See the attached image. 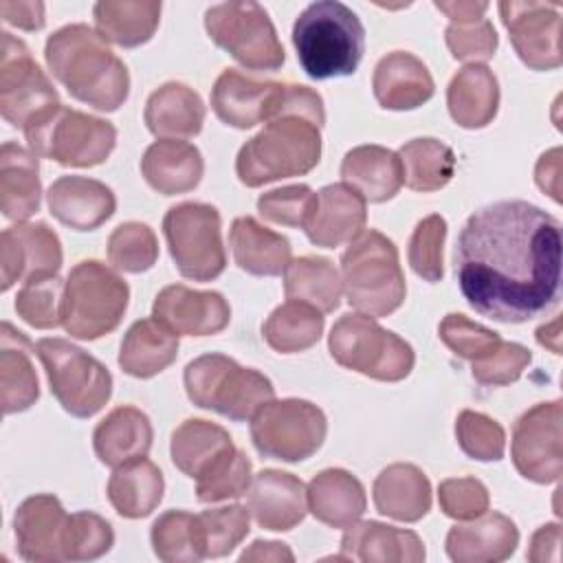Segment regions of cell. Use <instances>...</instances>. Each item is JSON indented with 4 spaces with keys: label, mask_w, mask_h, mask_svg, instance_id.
Masks as SVG:
<instances>
[{
    "label": "cell",
    "mask_w": 563,
    "mask_h": 563,
    "mask_svg": "<svg viewBox=\"0 0 563 563\" xmlns=\"http://www.w3.org/2000/svg\"><path fill=\"white\" fill-rule=\"evenodd\" d=\"M114 543V532L110 521L103 517L79 510L68 517L66 539H64V561H92L110 552Z\"/></svg>",
    "instance_id": "obj_51"
},
{
    "label": "cell",
    "mask_w": 563,
    "mask_h": 563,
    "mask_svg": "<svg viewBox=\"0 0 563 563\" xmlns=\"http://www.w3.org/2000/svg\"><path fill=\"white\" fill-rule=\"evenodd\" d=\"M141 174L154 191L176 196L198 187L205 174V161L196 145L178 139H161L145 150Z\"/></svg>",
    "instance_id": "obj_27"
},
{
    "label": "cell",
    "mask_w": 563,
    "mask_h": 563,
    "mask_svg": "<svg viewBox=\"0 0 563 563\" xmlns=\"http://www.w3.org/2000/svg\"><path fill=\"white\" fill-rule=\"evenodd\" d=\"M154 431L145 411L132 405L112 409L92 433V446L101 464L117 468L125 462L145 457L152 449Z\"/></svg>",
    "instance_id": "obj_28"
},
{
    "label": "cell",
    "mask_w": 563,
    "mask_h": 563,
    "mask_svg": "<svg viewBox=\"0 0 563 563\" xmlns=\"http://www.w3.org/2000/svg\"><path fill=\"white\" fill-rule=\"evenodd\" d=\"M372 497L380 515L413 523L420 521L431 508V484L418 466L396 462L376 475Z\"/></svg>",
    "instance_id": "obj_30"
},
{
    "label": "cell",
    "mask_w": 563,
    "mask_h": 563,
    "mask_svg": "<svg viewBox=\"0 0 563 563\" xmlns=\"http://www.w3.org/2000/svg\"><path fill=\"white\" fill-rule=\"evenodd\" d=\"M455 438L460 449L477 462H497L506 451L504 427L486 413L464 409L455 420Z\"/></svg>",
    "instance_id": "obj_49"
},
{
    "label": "cell",
    "mask_w": 563,
    "mask_h": 563,
    "mask_svg": "<svg viewBox=\"0 0 563 563\" xmlns=\"http://www.w3.org/2000/svg\"><path fill=\"white\" fill-rule=\"evenodd\" d=\"M246 508L264 530L286 532L303 521L308 512V493L297 475L264 468L251 479Z\"/></svg>",
    "instance_id": "obj_20"
},
{
    "label": "cell",
    "mask_w": 563,
    "mask_h": 563,
    "mask_svg": "<svg viewBox=\"0 0 563 563\" xmlns=\"http://www.w3.org/2000/svg\"><path fill=\"white\" fill-rule=\"evenodd\" d=\"M534 180L554 202H561V147H552L537 161Z\"/></svg>",
    "instance_id": "obj_58"
},
{
    "label": "cell",
    "mask_w": 563,
    "mask_h": 563,
    "mask_svg": "<svg viewBox=\"0 0 563 563\" xmlns=\"http://www.w3.org/2000/svg\"><path fill=\"white\" fill-rule=\"evenodd\" d=\"M284 292L290 301H303L319 312H332L341 303L343 282L328 257L303 255L290 260L284 271Z\"/></svg>",
    "instance_id": "obj_40"
},
{
    "label": "cell",
    "mask_w": 563,
    "mask_h": 563,
    "mask_svg": "<svg viewBox=\"0 0 563 563\" xmlns=\"http://www.w3.org/2000/svg\"><path fill=\"white\" fill-rule=\"evenodd\" d=\"M343 561L363 563H420L424 543L413 530L394 528L380 521H356L345 528L341 539Z\"/></svg>",
    "instance_id": "obj_25"
},
{
    "label": "cell",
    "mask_w": 563,
    "mask_h": 563,
    "mask_svg": "<svg viewBox=\"0 0 563 563\" xmlns=\"http://www.w3.org/2000/svg\"><path fill=\"white\" fill-rule=\"evenodd\" d=\"M64 282L57 275L26 279L15 295V312L22 321L37 330L62 325Z\"/></svg>",
    "instance_id": "obj_46"
},
{
    "label": "cell",
    "mask_w": 563,
    "mask_h": 563,
    "mask_svg": "<svg viewBox=\"0 0 563 563\" xmlns=\"http://www.w3.org/2000/svg\"><path fill=\"white\" fill-rule=\"evenodd\" d=\"M112 508L125 519H143L161 504L165 493V482L161 468L147 460L139 457L117 466L106 486Z\"/></svg>",
    "instance_id": "obj_38"
},
{
    "label": "cell",
    "mask_w": 563,
    "mask_h": 563,
    "mask_svg": "<svg viewBox=\"0 0 563 563\" xmlns=\"http://www.w3.org/2000/svg\"><path fill=\"white\" fill-rule=\"evenodd\" d=\"M444 238H446V220L440 213H431L422 218L409 238V249H407L409 266L424 282L435 284L444 275V266H442Z\"/></svg>",
    "instance_id": "obj_50"
},
{
    "label": "cell",
    "mask_w": 563,
    "mask_h": 563,
    "mask_svg": "<svg viewBox=\"0 0 563 563\" xmlns=\"http://www.w3.org/2000/svg\"><path fill=\"white\" fill-rule=\"evenodd\" d=\"M341 282L347 303L367 317H387L407 295L396 244L376 229L363 231L341 255Z\"/></svg>",
    "instance_id": "obj_5"
},
{
    "label": "cell",
    "mask_w": 563,
    "mask_h": 563,
    "mask_svg": "<svg viewBox=\"0 0 563 563\" xmlns=\"http://www.w3.org/2000/svg\"><path fill=\"white\" fill-rule=\"evenodd\" d=\"M306 493L308 510L330 528H350L367 508L363 484L345 468H325L317 473Z\"/></svg>",
    "instance_id": "obj_33"
},
{
    "label": "cell",
    "mask_w": 563,
    "mask_h": 563,
    "mask_svg": "<svg viewBox=\"0 0 563 563\" xmlns=\"http://www.w3.org/2000/svg\"><path fill=\"white\" fill-rule=\"evenodd\" d=\"M183 380L187 398L196 407L235 422L251 420L275 398V387L262 372L242 367L231 356L218 352L189 361Z\"/></svg>",
    "instance_id": "obj_6"
},
{
    "label": "cell",
    "mask_w": 563,
    "mask_h": 563,
    "mask_svg": "<svg viewBox=\"0 0 563 563\" xmlns=\"http://www.w3.org/2000/svg\"><path fill=\"white\" fill-rule=\"evenodd\" d=\"M29 150L64 167L101 165L117 145L110 121L57 106L24 128Z\"/></svg>",
    "instance_id": "obj_9"
},
{
    "label": "cell",
    "mask_w": 563,
    "mask_h": 563,
    "mask_svg": "<svg viewBox=\"0 0 563 563\" xmlns=\"http://www.w3.org/2000/svg\"><path fill=\"white\" fill-rule=\"evenodd\" d=\"M323 323V312L303 301L288 299L268 314L262 334L275 352L295 354L312 347L321 339Z\"/></svg>",
    "instance_id": "obj_43"
},
{
    "label": "cell",
    "mask_w": 563,
    "mask_h": 563,
    "mask_svg": "<svg viewBox=\"0 0 563 563\" xmlns=\"http://www.w3.org/2000/svg\"><path fill=\"white\" fill-rule=\"evenodd\" d=\"M559 545H561V526L559 523H545L532 534L526 556L534 563L559 561Z\"/></svg>",
    "instance_id": "obj_59"
},
{
    "label": "cell",
    "mask_w": 563,
    "mask_h": 563,
    "mask_svg": "<svg viewBox=\"0 0 563 563\" xmlns=\"http://www.w3.org/2000/svg\"><path fill=\"white\" fill-rule=\"evenodd\" d=\"M435 9L442 11L451 22H466L484 18L488 2H435Z\"/></svg>",
    "instance_id": "obj_61"
},
{
    "label": "cell",
    "mask_w": 563,
    "mask_h": 563,
    "mask_svg": "<svg viewBox=\"0 0 563 563\" xmlns=\"http://www.w3.org/2000/svg\"><path fill=\"white\" fill-rule=\"evenodd\" d=\"M367 222V200L345 183L317 191V207L303 227L314 246L336 249L358 238Z\"/></svg>",
    "instance_id": "obj_21"
},
{
    "label": "cell",
    "mask_w": 563,
    "mask_h": 563,
    "mask_svg": "<svg viewBox=\"0 0 563 563\" xmlns=\"http://www.w3.org/2000/svg\"><path fill=\"white\" fill-rule=\"evenodd\" d=\"M402 165V183L413 191H438L449 185L455 174L453 150L431 136L411 139L398 150Z\"/></svg>",
    "instance_id": "obj_42"
},
{
    "label": "cell",
    "mask_w": 563,
    "mask_h": 563,
    "mask_svg": "<svg viewBox=\"0 0 563 563\" xmlns=\"http://www.w3.org/2000/svg\"><path fill=\"white\" fill-rule=\"evenodd\" d=\"M510 44L519 59L532 70L561 66V13L550 2L504 0L497 4Z\"/></svg>",
    "instance_id": "obj_16"
},
{
    "label": "cell",
    "mask_w": 563,
    "mask_h": 563,
    "mask_svg": "<svg viewBox=\"0 0 563 563\" xmlns=\"http://www.w3.org/2000/svg\"><path fill=\"white\" fill-rule=\"evenodd\" d=\"M0 15L22 31H40L46 22L42 2H0Z\"/></svg>",
    "instance_id": "obj_57"
},
{
    "label": "cell",
    "mask_w": 563,
    "mask_h": 563,
    "mask_svg": "<svg viewBox=\"0 0 563 563\" xmlns=\"http://www.w3.org/2000/svg\"><path fill=\"white\" fill-rule=\"evenodd\" d=\"M2 292L15 282L57 275L62 268V242L46 222H18L0 235Z\"/></svg>",
    "instance_id": "obj_17"
},
{
    "label": "cell",
    "mask_w": 563,
    "mask_h": 563,
    "mask_svg": "<svg viewBox=\"0 0 563 563\" xmlns=\"http://www.w3.org/2000/svg\"><path fill=\"white\" fill-rule=\"evenodd\" d=\"M561 418V400L539 402L517 418L512 427L510 455L521 477L534 484L559 482L563 473Z\"/></svg>",
    "instance_id": "obj_15"
},
{
    "label": "cell",
    "mask_w": 563,
    "mask_h": 563,
    "mask_svg": "<svg viewBox=\"0 0 563 563\" xmlns=\"http://www.w3.org/2000/svg\"><path fill=\"white\" fill-rule=\"evenodd\" d=\"M198 528H200L205 556L209 559L227 556L251 532L249 508L240 504H229V506L202 510L198 515Z\"/></svg>",
    "instance_id": "obj_47"
},
{
    "label": "cell",
    "mask_w": 563,
    "mask_h": 563,
    "mask_svg": "<svg viewBox=\"0 0 563 563\" xmlns=\"http://www.w3.org/2000/svg\"><path fill=\"white\" fill-rule=\"evenodd\" d=\"M97 33L117 46L134 48L152 40L161 22V2L101 0L92 7Z\"/></svg>",
    "instance_id": "obj_39"
},
{
    "label": "cell",
    "mask_w": 563,
    "mask_h": 563,
    "mask_svg": "<svg viewBox=\"0 0 563 563\" xmlns=\"http://www.w3.org/2000/svg\"><path fill=\"white\" fill-rule=\"evenodd\" d=\"M292 46L308 77H347L361 64L365 29L347 4L319 0L308 4L295 20Z\"/></svg>",
    "instance_id": "obj_3"
},
{
    "label": "cell",
    "mask_w": 563,
    "mask_h": 563,
    "mask_svg": "<svg viewBox=\"0 0 563 563\" xmlns=\"http://www.w3.org/2000/svg\"><path fill=\"white\" fill-rule=\"evenodd\" d=\"M231 446L233 440L224 427L211 420L189 418L174 429L169 453L174 466L196 479L218 455Z\"/></svg>",
    "instance_id": "obj_41"
},
{
    "label": "cell",
    "mask_w": 563,
    "mask_h": 563,
    "mask_svg": "<svg viewBox=\"0 0 563 563\" xmlns=\"http://www.w3.org/2000/svg\"><path fill=\"white\" fill-rule=\"evenodd\" d=\"M317 207V194L308 185H286L264 191L257 198V211L264 220L303 229Z\"/></svg>",
    "instance_id": "obj_53"
},
{
    "label": "cell",
    "mask_w": 563,
    "mask_h": 563,
    "mask_svg": "<svg viewBox=\"0 0 563 563\" xmlns=\"http://www.w3.org/2000/svg\"><path fill=\"white\" fill-rule=\"evenodd\" d=\"M229 244L235 264L255 277L282 275L290 264V242L251 216H240L233 220Z\"/></svg>",
    "instance_id": "obj_35"
},
{
    "label": "cell",
    "mask_w": 563,
    "mask_h": 563,
    "mask_svg": "<svg viewBox=\"0 0 563 563\" xmlns=\"http://www.w3.org/2000/svg\"><path fill=\"white\" fill-rule=\"evenodd\" d=\"M158 260V240L143 222H123L108 238V262L123 273H145Z\"/></svg>",
    "instance_id": "obj_48"
},
{
    "label": "cell",
    "mask_w": 563,
    "mask_h": 563,
    "mask_svg": "<svg viewBox=\"0 0 563 563\" xmlns=\"http://www.w3.org/2000/svg\"><path fill=\"white\" fill-rule=\"evenodd\" d=\"M44 59L68 95L95 110L114 112L130 95L125 64L88 24H66L48 35Z\"/></svg>",
    "instance_id": "obj_2"
},
{
    "label": "cell",
    "mask_w": 563,
    "mask_h": 563,
    "mask_svg": "<svg viewBox=\"0 0 563 563\" xmlns=\"http://www.w3.org/2000/svg\"><path fill=\"white\" fill-rule=\"evenodd\" d=\"M341 178L369 202H385L402 187V165L383 145L352 147L341 163Z\"/></svg>",
    "instance_id": "obj_36"
},
{
    "label": "cell",
    "mask_w": 563,
    "mask_h": 563,
    "mask_svg": "<svg viewBox=\"0 0 563 563\" xmlns=\"http://www.w3.org/2000/svg\"><path fill=\"white\" fill-rule=\"evenodd\" d=\"M446 554L455 563L506 561L519 545L515 521L497 510L484 512L468 523H455L446 534Z\"/></svg>",
    "instance_id": "obj_24"
},
{
    "label": "cell",
    "mask_w": 563,
    "mask_h": 563,
    "mask_svg": "<svg viewBox=\"0 0 563 563\" xmlns=\"http://www.w3.org/2000/svg\"><path fill=\"white\" fill-rule=\"evenodd\" d=\"M62 106L46 73L31 57L29 46L2 31L0 53V112L13 128H26L42 114Z\"/></svg>",
    "instance_id": "obj_14"
},
{
    "label": "cell",
    "mask_w": 563,
    "mask_h": 563,
    "mask_svg": "<svg viewBox=\"0 0 563 563\" xmlns=\"http://www.w3.org/2000/svg\"><path fill=\"white\" fill-rule=\"evenodd\" d=\"M163 235L178 273L194 282H211L227 266L222 220L213 205L178 202L163 218Z\"/></svg>",
    "instance_id": "obj_11"
},
{
    "label": "cell",
    "mask_w": 563,
    "mask_h": 563,
    "mask_svg": "<svg viewBox=\"0 0 563 563\" xmlns=\"http://www.w3.org/2000/svg\"><path fill=\"white\" fill-rule=\"evenodd\" d=\"M532 354L526 345L501 341V345L488 354L486 358L471 363V374L479 385L486 387H501L515 383L523 369L530 365Z\"/></svg>",
    "instance_id": "obj_55"
},
{
    "label": "cell",
    "mask_w": 563,
    "mask_h": 563,
    "mask_svg": "<svg viewBox=\"0 0 563 563\" xmlns=\"http://www.w3.org/2000/svg\"><path fill=\"white\" fill-rule=\"evenodd\" d=\"M440 339L442 343L460 358L477 363L493 354L501 345V336L464 314L451 312L440 321Z\"/></svg>",
    "instance_id": "obj_52"
},
{
    "label": "cell",
    "mask_w": 563,
    "mask_h": 563,
    "mask_svg": "<svg viewBox=\"0 0 563 563\" xmlns=\"http://www.w3.org/2000/svg\"><path fill=\"white\" fill-rule=\"evenodd\" d=\"M68 512L55 495L40 493L26 497L13 517L18 552L31 563L64 561V539Z\"/></svg>",
    "instance_id": "obj_19"
},
{
    "label": "cell",
    "mask_w": 563,
    "mask_h": 563,
    "mask_svg": "<svg viewBox=\"0 0 563 563\" xmlns=\"http://www.w3.org/2000/svg\"><path fill=\"white\" fill-rule=\"evenodd\" d=\"M277 90L279 81H257L235 68H227L211 88V108L222 123L249 130L271 119Z\"/></svg>",
    "instance_id": "obj_23"
},
{
    "label": "cell",
    "mask_w": 563,
    "mask_h": 563,
    "mask_svg": "<svg viewBox=\"0 0 563 563\" xmlns=\"http://www.w3.org/2000/svg\"><path fill=\"white\" fill-rule=\"evenodd\" d=\"M446 106L460 128H486L499 108L497 77L486 64H466L449 81Z\"/></svg>",
    "instance_id": "obj_34"
},
{
    "label": "cell",
    "mask_w": 563,
    "mask_h": 563,
    "mask_svg": "<svg viewBox=\"0 0 563 563\" xmlns=\"http://www.w3.org/2000/svg\"><path fill=\"white\" fill-rule=\"evenodd\" d=\"M537 341H539V345L552 350L554 354H561V317L541 325L537 330Z\"/></svg>",
    "instance_id": "obj_62"
},
{
    "label": "cell",
    "mask_w": 563,
    "mask_h": 563,
    "mask_svg": "<svg viewBox=\"0 0 563 563\" xmlns=\"http://www.w3.org/2000/svg\"><path fill=\"white\" fill-rule=\"evenodd\" d=\"M325 433V413L301 398H273L251 418V440L257 453L271 460H308L321 449Z\"/></svg>",
    "instance_id": "obj_13"
},
{
    "label": "cell",
    "mask_w": 563,
    "mask_h": 563,
    "mask_svg": "<svg viewBox=\"0 0 563 563\" xmlns=\"http://www.w3.org/2000/svg\"><path fill=\"white\" fill-rule=\"evenodd\" d=\"M178 354V334L158 319H139L121 341L119 367L134 378H152L167 369Z\"/></svg>",
    "instance_id": "obj_37"
},
{
    "label": "cell",
    "mask_w": 563,
    "mask_h": 563,
    "mask_svg": "<svg viewBox=\"0 0 563 563\" xmlns=\"http://www.w3.org/2000/svg\"><path fill=\"white\" fill-rule=\"evenodd\" d=\"M35 345L24 332L2 321L0 332V405L2 413L26 411L40 398V383L31 361Z\"/></svg>",
    "instance_id": "obj_29"
},
{
    "label": "cell",
    "mask_w": 563,
    "mask_h": 563,
    "mask_svg": "<svg viewBox=\"0 0 563 563\" xmlns=\"http://www.w3.org/2000/svg\"><path fill=\"white\" fill-rule=\"evenodd\" d=\"M152 548L154 554L165 563H196L207 559L198 515L185 510H167L152 523Z\"/></svg>",
    "instance_id": "obj_44"
},
{
    "label": "cell",
    "mask_w": 563,
    "mask_h": 563,
    "mask_svg": "<svg viewBox=\"0 0 563 563\" xmlns=\"http://www.w3.org/2000/svg\"><path fill=\"white\" fill-rule=\"evenodd\" d=\"M205 29L216 46L251 70H277L286 62L277 31L257 2H222L205 11Z\"/></svg>",
    "instance_id": "obj_12"
},
{
    "label": "cell",
    "mask_w": 563,
    "mask_h": 563,
    "mask_svg": "<svg viewBox=\"0 0 563 563\" xmlns=\"http://www.w3.org/2000/svg\"><path fill=\"white\" fill-rule=\"evenodd\" d=\"M453 271L468 306L501 323H523L559 301L561 222L526 200H499L462 227Z\"/></svg>",
    "instance_id": "obj_1"
},
{
    "label": "cell",
    "mask_w": 563,
    "mask_h": 563,
    "mask_svg": "<svg viewBox=\"0 0 563 563\" xmlns=\"http://www.w3.org/2000/svg\"><path fill=\"white\" fill-rule=\"evenodd\" d=\"M372 88L385 110H413L433 97L429 68L407 51L387 53L374 68Z\"/></svg>",
    "instance_id": "obj_26"
},
{
    "label": "cell",
    "mask_w": 563,
    "mask_h": 563,
    "mask_svg": "<svg viewBox=\"0 0 563 563\" xmlns=\"http://www.w3.org/2000/svg\"><path fill=\"white\" fill-rule=\"evenodd\" d=\"M48 211L64 227L75 231H95L117 209L114 191L95 178L59 176L46 191Z\"/></svg>",
    "instance_id": "obj_22"
},
{
    "label": "cell",
    "mask_w": 563,
    "mask_h": 563,
    "mask_svg": "<svg viewBox=\"0 0 563 563\" xmlns=\"http://www.w3.org/2000/svg\"><path fill=\"white\" fill-rule=\"evenodd\" d=\"M321 158V123L306 114H279L249 139L235 158V174L246 187L303 176Z\"/></svg>",
    "instance_id": "obj_4"
},
{
    "label": "cell",
    "mask_w": 563,
    "mask_h": 563,
    "mask_svg": "<svg viewBox=\"0 0 563 563\" xmlns=\"http://www.w3.org/2000/svg\"><path fill=\"white\" fill-rule=\"evenodd\" d=\"M251 479V460L233 444L196 477V497L202 504L233 499L246 495Z\"/></svg>",
    "instance_id": "obj_45"
},
{
    "label": "cell",
    "mask_w": 563,
    "mask_h": 563,
    "mask_svg": "<svg viewBox=\"0 0 563 563\" xmlns=\"http://www.w3.org/2000/svg\"><path fill=\"white\" fill-rule=\"evenodd\" d=\"M42 183L37 156L13 143L4 141L0 147V211L7 220L24 222L40 211Z\"/></svg>",
    "instance_id": "obj_31"
},
{
    "label": "cell",
    "mask_w": 563,
    "mask_h": 563,
    "mask_svg": "<svg viewBox=\"0 0 563 563\" xmlns=\"http://www.w3.org/2000/svg\"><path fill=\"white\" fill-rule=\"evenodd\" d=\"M438 501L446 517L468 521L488 510V488L475 477H451L440 482Z\"/></svg>",
    "instance_id": "obj_56"
},
{
    "label": "cell",
    "mask_w": 563,
    "mask_h": 563,
    "mask_svg": "<svg viewBox=\"0 0 563 563\" xmlns=\"http://www.w3.org/2000/svg\"><path fill=\"white\" fill-rule=\"evenodd\" d=\"M328 350L341 367L385 383L402 380L416 363L413 347L405 339L361 312H347L332 325Z\"/></svg>",
    "instance_id": "obj_8"
},
{
    "label": "cell",
    "mask_w": 563,
    "mask_h": 563,
    "mask_svg": "<svg viewBox=\"0 0 563 563\" xmlns=\"http://www.w3.org/2000/svg\"><path fill=\"white\" fill-rule=\"evenodd\" d=\"M35 354L46 372L51 394L64 411L75 418H90L112 396V374L79 345L48 336L35 343Z\"/></svg>",
    "instance_id": "obj_10"
},
{
    "label": "cell",
    "mask_w": 563,
    "mask_h": 563,
    "mask_svg": "<svg viewBox=\"0 0 563 563\" xmlns=\"http://www.w3.org/2000/svg\"><path fill=\"white\" fill-rule=\"evenodd\" d=\"M152 317L174 334L211 336L229 325L231 308L216 290H194L183 284H172L156 295Z\"/></svg>",
    "instance_id": "obj_18"
},
{
    "label": "cell",
    "mask_w": 563,
    "mask_h": 563,
    "mask_svg": "<svg viewBox=\"0 0 563 563\" xmlns=\"http://www.w3.org/2000/svg\"><path fill=\"white\" fill-rule=\"evenodd\" d=\"M446 46L451 55L460 62L479 64L495 55L499 37L490 20H466V22H451L444 31Z\"/></svg>",
    "instance_id": "obj_54"
},
{
    "label": "cell",
    "mask_w": 563,
    "mask_h": 563,
    "mask_svg": "<svg viewBox=\"0 0 563 563\" xmlns=\"http://www.w3.org/2000/svg\"><path fill=\"white\" fill-rule=\"evenodd\" d=\"M130 299L128 282L97 260L75 264L64 282L62 328L73 339L95 341L121 323Z\"/></svg>",
    "instance_id": "obj_7"
},
{
    "label": "cell",
    "mask_w": 563,
    "mask_h": 563,
    "mask_svg": "<svg viewBox=\"0 0 563 563\" xmlns=\"http://www.w3.org/2000/svg\"><path fill=\"white\" fill-rule=\"evenodd\" d=\"M205 114V103L194 88L167 81L147 97L143 119L154 136L189 139L202 130Z\"/></svg>",
    "instance_id": "obj_32"
},
{
    "label": "cell",
    "mask_w": 563,
    "mask_h": 563,
    "mask_svg": "<svg viewBox=\"0 0 563 563\" xmlns=\"http://www.w3.org/2000/svg\"><path fill=\"white\" fill-rule=\"evenodd\" d=\"M240 561H295L292 550L279 541H253L242 554Z\"/></svg>",
    "instance_id": "obj_60"
}]
</instances>
